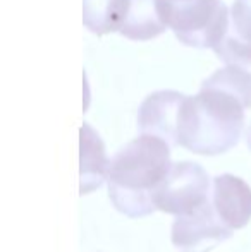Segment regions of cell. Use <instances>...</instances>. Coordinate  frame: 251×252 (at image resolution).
I'll use <instances>...</instances> for the list:
<instances>
[{
    "instance_id": "30bf717a",
    "label": "cell",
    "mask_w": 251,
    "mask_h": 252,
    "mask_svg": "<svg viewBox=\"0 0 251 252\" xmlns=\"http://www.w3.org/2000/svg\"><path fill=\"white\" fill-rule=\"evenodd\" d=\"M167 30L160 12L157 0H129L126 19L119 33L127 40L148 41L151 38L160 36Z\"/></svg>"
},
{
    "instance_id": "7a4b0ae2",
    "label": "cell",
    "mask_w": 251,
    "mask_h": 252,
    "mask_svg": "<svg viewBox=\"0 0 251 252\" xmlns=\"http://www.w3.org/2000/svg\"><path fill=\"white\" fill-rule=\"evenodd\" d=\"M171 148L160 137L141 134L112 156L107 189L119 213L144 218L157 211L153 196L172 168Z\"/></svg>"
},
{
    "instance_id": "5b68a950",
    "label": "cell",
    "mask_w": 251,
    "mask_h": 252,
    "mask_svg": "<svg viewBox=\"0 0 251 252\" xmlns=\"http://www.w3.org/2000/svg\"><path fill=\"white\" fill-rule=\"evenodd\" d=\"M232 230L222 223L208 197L196 209L176 216L171 239L181 252H210L218 244L231 239Z\"/></svg>"
},
{
    "instance_id": "ba28073f",
    "label": "cell",
    "mask_w": 251,
    "mask_h": 252,
    "mask_svg": "<svg viewBox=\"0 0 251 252\" xmlns=\"http://www.w3.org/2000/svg\"><path fill=\"white\" fill-rule=\"evenodd\" d=\"M214 52L227 65H251V0H234L227 34Z\"/></svg>"
},
{
    "instance_id": "8992f818",
    "label": "cell",
    "mask_w": 251,
    "mask_h": 252,
    "mask_svg": "<svg viewBox=\"0 0 251 252\" xmlns=\"http://www.w3.org/2000/svg\"><path fill=\"white\" fill-rule=\"evenodd\" d=\"M184 100L186 94L171 90L148 94L138 110L140 132L157 136L171 146H178L179 119Z\"/></svg>"
},
{
    "instance_id": "7c38bea8",
    "label": "cell",
    "mask_w": 251,
    "mask_h": 252,
    "mask_svg": "<svg viewBox=\"0 0 251 252\" xmlns=\"http://www.w3.org/2000/svg\"><path fill=\"white\" fill-rule=\"evenodd\" d=\"M246 144H248V148L251 150V124L248 127V130H246Z\"/></svg>"
},
{
    "instance_id": "6da1fadb",
    "label": "cell",
    "mask_w": 251,
    "mask_h": 252,
    "mask_svg": "<svg viewBox=\"0 0 251 252\" xmlns=\"http://www.w3.org/2000/svg\"><path fill=\"white\" fill-rule=\"evenodd\" d=\"M251 108V72L227 65L201 83L196 96H186L178 129V146L194 155L217 156L239 143L245 110Z\"/></svg>"
},
{
    "instance_id": "52a82bcc",
    "label": "cell",
    "mask_w": 251,
    "mask_h": 252,
    "mask_svg": "<svg viewBox=\"0 0 251 252\" xmlns=\"http://www.w3.org/2000/svg\"><path fill=\"white\" fill-rule=\"evenodd\" d=\"M210 201L227 228L241 230L251 220V187L239 177L222 173L212 180Z\"/></svg>"
},
{
    "instance_id": "3957f363",
    "label": "cell",
    "mask_w": 251,
    "mask_h": 252,
    "mask_svg": "<svg viewBox=\"0 0 251 252\" xmlns=\"http://www.w3.org/2000/svg\"><path fill=\"white\" fill-rule=\"evenodd\" d=\"M167 28L186 47L214 50L229 30V9L222 0H188L165 3L157 0Z\"/></svg>"
},
{
    "instance_id": "4fadbf2b",
    "label": "cell",
    "mask_w": 251,
    "mask_h": 252,
    "mask_svg": "<svg viewBox=\"0 0 251 252\" xmlns=\"http://www.w3.org/2000/svg\"><path fill=\"white\" fill-rule=\"evenodd\" d=\"M160 2H165V3H181V2H188V0H160Z\"/></svg>"
},
{
    "instance_id": "8fae6325",
    "label": "cell",
    "mask_w": 251,
    "mask_h": 252,
    "mask_svg": "<svg viewBox=\"0 0 251 252\" xmlns=\"http://www.w3.org/2000/svg\"><path fill=\"white\" fill-rule=\"evenodd\" d=\"M129 0H83V24L93 34L119 31L126 19Z\"/></svg>"
},
{
    "instance_id": "277c9868",
    "label": "cell",
    "mask_w": 251,
    "mask_h": 252,
    "mask_svg": "<svg viewBox=\"0 0 251 252\" xmlns=\"http://www.w3.org/2000/svg\"><path fill=\"white\" fill-rule=\"evenodd\" d=\"M212 186L207 170L193 161L172 165L169 175L157 189L153 199L157 209L169 215H186L210 197Z\"/></svg>"
},
{
    "instance_id": "9c48e42d",
    "label": "cell",
    "mask_w": 251,
    "mask_h": 252,
    "mask_svg": "<svg viewBox=\"0 0 251 252\" xmlns=\"http://www.w3.org/2000/svg\"><path fill=\"white\" fill-rule=\"evenodd\" d=\"M108 163L104 141L90 124L81 127V196L97 190L107 180Z\"/></svg>"
}]
</instances>
